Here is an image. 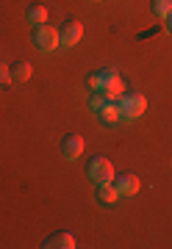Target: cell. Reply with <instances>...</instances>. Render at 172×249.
I'll return each instance as SVG.
<instances>
[{"mask_svg": "<svg viewBox=\"0 0 172 249\" xmlns=\"http://www.w3.org/2000/svg\"><path fill=\"white\" fill-rule=\"evenodd\" d=\"M164 19H167V34L172 36V11H170V14H167V17H164Z\"/></svg>", "mask_w": 172, "mask_h": 249, "instance_id": "obj_16", "label": "cell"}, {"mask_svg": "<svg viewBox=\"0 0 172 249\" xmlns=\"http://www.w3.org/2000/svg\"><path fill=\"white\" fill-rule=\"evenodd\" d=\"M86 86L92 91H103V94H109V100H117L125 86H122V78H119L117 70H111V67H103V70L92 72L89 78H86Z\"/></svg>", "mask_w": 172, "mask_h": 249, "instance_id": "obj_1", "label": "cell"}, {"mask_svg": "<svg viewBox=\"0 0 172 249\" xmlns=\"http://www.w3.org/2000/svg\"><path fill=\"white\" fill-rule=\"evenodd\" d=\"M150 9H153V14L155 17H167L172 11V0H150Z\"/></svg>", "mask_w": 172, "mask_h": 249, "instance_id": "obj_13", "label": "cell"}, {"mask_svg": "<svg viewBox=\"0 0 172 249\" xmlns=\"http://www.w3.org/2000/svg\"><path fill=\"white\" fill-rule=\"evenodd\" d=\"M111 183H114V188H117L119 196H134L136 191H139V178L131 175V172H128V175H114Z\"/></svg>", "mask_w": 172, "mask_h": 249, "instance_id": "obj_6", "label": "cell"}, {"mask_svg": "<svg viewBox=\"0 0 172 249\" xmlns=\"http://www.w3.org/2000/svg\"><path fill=\"white\" fill-rule=\"evenodd\" d=\"M25 17H28V22H31L34 28H39V25H45L47 22V9L45 6H31Z\"/></svg>", "mask_w": 172, "mask_h": 249, "instance_id": "obj_12", "label": "cell"}, {"mask_svg": "<svg viewBox=\"0 0 172 249\" xmlns=\"http://www.w3.org/2000/svg\"><path fill=\"white\" fill-rule=\"evenodd\" d=\"M83 36V25L78 22V19H67L61 28H58V45L64 47H75L78 42H81Z\"/></svg>", "mask_w": 172, "mask_h": 249, "instance_id": "obj_5", "label": "cell"}, {"mask_svg": "<svg viewBox=\"0 0 172 249\" xmlns=\"http://www.w3.org/2000/svg\"><path fill=\"white\" fill-rule=\"evenodd\" d=\"M109 103V94H103V91H92L89 94V108L92 111H97L100 106H106Z\"/></svg>", "mask_w": 172, "mask_h": 249, "instance_id": "obj_14", "label": "cell"}, {"mask_svg": "<svg viewBox=\"0 0 172 249\" xmlns=\"http://www.w3.org/2000/svg\"><path fill=\"white\" fill-rule=\"evenodd\" d=\"M95 116H97V122H100V124H114V122H119L117 103H114V100H109L106 106H100L97 111H95Z\"/></svg>", "mask_w": 172, "mask_h": 249, "instance_id": "obj_9", "label": "cell"}, {"mask_svg": "<svg viewBox=\"0 0 172 249\" xmlns=\"http://www.w3.org/2000/svg\"><path fill=\"white\" fill-rule=\"evenodd\" d=\"M114 103H117L119 119H125V122H134V119H139L147 111V100L142 91H122Z\"/></svg>", "mask_w": 172, "mask_h": 249, "instance_id": "obj_2", "label": "cell"}, {"mask_svg": "<svg viewBox=\"0 0 172 249\" xmlns=\"http://www.w3.org/2000/svg\"><path fill=\"white\" fill-rule=\"evenodd\" d=\"M9 70H11V83H25V80L31 78V64H28V61L11 64Z\"/></svg>", "mask_w": 172, "mask_h": 249, "instance_id": "obj_11", "label": "cell"}, {"mask_svg": "<svg viewBox=\"0 0 172 249\" xmlns=\"http://www.w3.org/2000/svg\"><path fill=\"white\" fill-rule=\"evenodd\" d=\"M119 199L117 188H114V183H97V202L100 205H114Z\"/></svg>", "mask_w": 172, "mask_h": 249, "instance_id": "obj_10", "label": "cell"}, {"mask_svg": "<svg viewBox=\"0 0 172 249\" xmlns=\"http://www.w3.org/2000/svg\"><path fill=\"white\" fill-rule=\"evenodd\" d=\"M31 42H34V47H37V50H42V53H53L56 47H58V28H53V25L34 28Z\"/></svg>", "mask_w": 172, "mask_h": 249, "instance_id": "obj_3", "label": "cell"}, {"mask_svg": "<svg viewBox=\"0 0 172 249\" xmlns=\"http://www.w3.org/2000/svg\"><path fill=\"white\" fill-rule=\"evenodd\" d=\"M6 83H11V70L6 64H0V86H6Z\"/></svg>", "mask_w": 172, "mask_h": 249, "instance_id": "obj_15", "label": "cell"}, {"mask_svg": "<svg viewBox=\"0 0 172 249\" xmlns=\"http://www.w3.org/2000/svg\"><path fill=\"white\" fill-rule=\"evenodd\" d=\"M89 178L95 180V183H111L114 180V166H111L109 158H103V155H95V158L89 160Z\"/></svg>", "mask_w": 172, "mask_h": 249, "instance_id": "obj_4", "label": "cell"}, {"mask_svg": "<svg viewBox=\"0 0 172 249\" xmlns=\"http://www.w3.org/2000/svg\"><path fill=\"white\" fill-rule=\"evenodd\" d=\"M45 249H75L78 244H75V235L73 232H53V235H47L45 244H42Z\"/></svg>", "mask_w": 172, "mask_h": 249, "instance_id": "obj_8", "label": "cell"}, {"mask_svg": "<svg viewBox=\"0 0 172 249\" xmlns=\"http://www.w3.org/2000/svg\"><path fill=\"white\" fill-rule=\"evenodd\" d=\"M61 155L67 160H75L78 155H83V139L78 133H70L61 139Z\"/></svg>", "mask_w": 172, "mask_h": 249, "instance_id": "obj_7", "label": "cell"}]
</instances>
